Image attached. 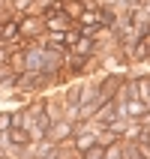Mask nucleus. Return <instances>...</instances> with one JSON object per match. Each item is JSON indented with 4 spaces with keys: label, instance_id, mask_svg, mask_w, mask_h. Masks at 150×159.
Listing matches in <instances>:
<instances>
[{
    "label": "nucleus",
    "instance_id": "obj_1",
    "mask_svg": "<svg viewBox=\"0 0 150 159\" xmlns=\"http://www.w3.org/2000/svg\"><path fill=\"white\" fill-rule=\"evenodd\" d=\"M15 21H18V36L24 42H36L45 36V18L39 12H18Z\"/></svg>",
    "mask_w": 150,
    "mask_h": 159
},
{
    "label": "nucleus",
    "instance_id": "obj_2",
    "mask_svg": "<svg viewBox=\"0 0 150 159\" xmlns=\"http://www.w3.org/2000/svg\"><path fill=\"white\" fill-rule=\"evenodd\" d=\"M45 138L54 141V144H69V138H72V120H66V117L51 120L48 129H45Z\"/></svg>",
    "mask_w": 150,
    "mask_h": 159
},
{
    "label": "nucleus",
    "instance_id": "obj_3",
    "mask_svg": "<svg viewBox=\"0 0 150 159\" xmlns=\"http://www.w3.org/2000/svg\"><path fill=\"white\" fill-rule=\"evenodd\" d=\"M6 141H9V147H30V144H33V135L27 132L24 126H9L6 129Z\"/></svg>",
    "mask_w": 150,
    "mask_h": 159
},
{
    "label": "nucleus",
    "instance_id": "obj_4",
    "mask_svg": "<svg viewBox=\"0 0 150 159\" xmlns=\"http://www.w3.org/2000/svg\"><path fill=\"white\" fill-rule=\"evenodd\" d=\"M72 21L63 12H54V15H45V33H63Z\"/></svg>",
    "mask_w": 150,
    "mask_h": 159
},
{
    "label": "nucleus",
    "instance_id": "obj_5",
    "mask_svg": "<svg viewBox=\"0 0 150 159\" xmlns=\"http://www.w3.org/2000/svg\"><path fill=\"white\" fill-rule=\"evenodd\" d=\"M39 42H42L45 48H54V51H60V54L69 51V48H66V42H63V33H45Z\"/></svg>",
    "mask_w": 150,
    "mask_h": 159
},
{
    "label": "nucleus",
    "instance_id": "obj_6",
    "mask_svg": "<svg viewBox=\"0 0 150 159\" xmlns=\"http://www.w3.org/2000/svg\"><path fill=\"white\" fill-rule=\"evenodd\" d=\"M69 51H75V54H84V57H90V54H96V42H93V36H81L78 42L72 45Z\"/></svg>",
    "mask_w": 150,
    "mask_h": 159
},
{
    "label": "nucleus",
    "instance_id": "obj_7",
    "mask_svg": "<svg viewBox=\"0 0 150 159\" xmlns=\"http://www.w3.org/2000/svg\"><path fill=\"white\" fill-rule=\"evenodd\" d=\"M78 39H81V27L75 24V21H72V24L66 27V30H63V42H66V48H72V45L78 42Z\"/></svg>",
    "mask_w": 150,
    "mask_h": 159
},
{
    "label": "nucleus",
    "instance_id": "obj_8",
    "mask_svg": "<svg viewBox=\"0 0 150 159\" xmlns=\"http://www.w3.org/2000/svg\"><path fill=\"white\" fill-rule=\"evenodd\" d=\"M102 156H105V144L99 141H93L87 150H81V159H102Z\"/></svg>",
    "mask_w": 150,
    "mask_h": 159
},
{
    "label": "nucleus",
    "instance_id": "obj_9",
    "mask_svg": "<svg viewBox=\"0 0 150 159\" xmlns=\"http://www.w3.org/2000/svg\"><path fill=\"white\" fill-rule=\"evenodd\" d=\"M12 123H15V111H12V108H3V111H0V132H6Z\"/></svg>",
    "mask_w": 150,
    "mask_h": 159
},
{
    "label": "nucleus",
    "instance_id": "obj_10",
    "mask_svg": "<svg viewBox=\"0 0 150 159\" xmlns=\"http://www.w3.org/2000/svg\"><path fill=\"white\" fill-rule=\"evenodd\" d=\"M12 9H15V15L18 12H30L33 9V0H12Z\"/></svg>",
    "mask_w": 150,
    "mask_h": 159
},
{
    "label": "nucleus",
    "instance_id": "obj_11",
    "mask_svg": "<svg viewBox=\"0 0 150 159\" xmlns=\"http://www.w3.org/2000/svg\"><path fill=\"white\" fill-rule=\"evenodd\" d=\"M0 15H3V18L15 15V9H12V0H0Z\"/></svg>",
    "mask_w": 150,
    "mask_h": 159
}]
</instances>
